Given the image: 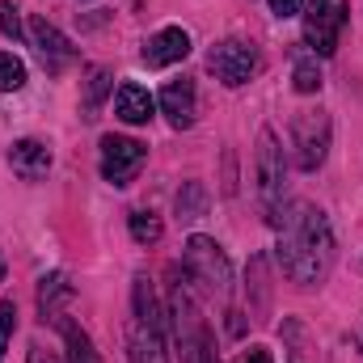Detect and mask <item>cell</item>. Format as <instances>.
Wrapping results in <instances>:
<instances>
[{"label":"cell","instance_id":"obj_1","mask_svg":"<svg viewBox=\"0 0 363 363\" xmlns=\"http://www.w3.org/2000/svg\"><path fill=\"white\" fill-rule=\"evenodd\" d=\"M279 228V267L300 287H317L334 267V233L321 207L313 203H283L274 216Z\"/></svg>","mask_w":363,"mask_h":363},{"label":"cell","instance_id":"obj_2","mask_svg":"<svg viewBox=\"0 0 363 363\" xmlns=\"http://www.w3.org/2000/svg\"><path fill=\"white\" fill-rule=\"evenodd\" d=\"M342 26H347V0H308L304 9V43L313 55H334L338 51V38H342Z\"/></svg>","mask_w":363,"mask_h":363},{"label":"cell","instance_id":"obj_3","mask_svg":"<svg viewBox=\"0 0 363 363\" xmlns=\"http://www.w3.org/2000/svg\"><path fill=\"white\" fill-rule=\"evenodd\" d=\"M291 144H296V165L304 174L321 169L330 157V114L321 110H300L291 123Z\"/></svg>","mask_w":363,"mask_h":363},{"label":"cell","instance_id":"obj_4","mask_svg":"<svg viewBox=\"0 0 363 363\" xmlns=\"http://www.w3.org/2000/svg\"><path fill=\"white\" fill-rule=\"evenodd\" d=\"M207 68L216 72V81L220 85H228V89H241L258 68H262V60H258V51L250 47V43H241V38H228V43H216L211 47V55H207Z\"/></svg>","mask_w":363,"mask_h":363},{"label":"cell","instance_id":"obj_5","mask_svg":"<svg viewBox=\"0 0 363 363\" xmlns=\"http://www.w3.org/2000/svg\"><path fill=\"white\" fill-rule=\"evenodd\" d=\"M144 161H148V148L140 140H127V135L101 140V178L110 186H131L135 174L144 169Z\"/></svg>","mask_w":363,"mask_h":363},{"label":"cell","instance_id":"obj_6","mask_svg":"<svg viewBox=\"0 0 363 363\" xmlns=\"http://www.w3.org/2000/svg\"><path fill=\"white\" fill-rule=\"evenodd\" d=\"M186 271L194 274L199 283H207L211 291H220V296L233 283V267H228V258L220 254V245L211 237H190L186 241Z\"/></svg>","mask_w":363,"mask_h":363},{"label":"cell","instance_id":"obj_7","mask_svg":"<svg viewBox=\"0 0 363 363\" xmlns=\"http://www.w3.org/2000/svg\"><path fill=\"white\" fill-rule=\"evenodd\" d=\"M254 169H258V194L271 211V220L283 207V148L274 140V131H262L258 135V157H254Z\"/></svg>","mask_w":363,"mask_h":363},{"label":"cell","instance_id":"obj_8","mask_svg":"<svg viewBox=\"0 0 363 363\" xmlns=\"http://www.w3.org/2000/svg\"><path fill=\"white\" fill-rule=\"evenodd\" d=\"M30 43L38 47V60H43V68L47 72H64L72 60H77V51H72V43L47 21V17H34L30 21Z\"/></svg>","mask_w":363,"mask_h":363},{"label":"cell","instance_id":"obj_9","mask_svg":"<svg viewBox=\"0 0 363 363\" xmlns=\"http://www.w3.org/2000/svg\"><path fill=\"white\" fill-rule=\"evenodd\" d=\"M186 55H190V34L182 26H165V30H157L144 43V64L148 68H169V64H178Z\"/></svg>","mask_w":363,"mask_h":363},{"label":"cell","instance_id":"obj_10","mask_svg":"<svg viewBox=\"0 0 363 363\" xmlns=\"http://www.w3.org/2000/svg\"><path fill=\"white\" fill-rule=\"evenodd\" d=\"M157 106L165 110V118H169L174 131L194 127V114H199V106H194V81H169L161 89V97H157Z\"/></svg>","mask_w":363,"mask_h":363},{"label":"cell","instance_id":"obj_11","mask_svg":"<svg viewBox=\"0 0 363 363\" xmlns=\"http://www.w3.org/2000/svg\"><path fill=\"white\" fill-rule=\"evenodd\" d=\"M152 110H157V97L144 89V85H135V81L118 85V93H114V114H118L123 123L140 127V123H148V118H152Z\"/></svg>","mask_w":363,"mask_h":363},{"label":"cell","instance_id":"obj_12","mask_svg":"<svg viewBox=\"0 0 363 363\" xmlns=\"http://www.w3.org/2000/svg\"><path fill=\"white\" fill-rule=\"evenodd\" d=\"M9 165H13V174H21L26 182H38V178H47V169H51V148L38 144V140H17L13 152H9Z\"/></svg>","mask_w":363,"mask_h":363},{"label":"cell","instance_id":"obj_13","mask_svg":"<svg viewBox=\"0 0 363 363\" xmlns=\"http://www.w3.org/2000/svg\"><path fill=\"white\" fill-rule=\"evenodd\" d=\"M127 355H131V363H169V355H165V330L135 321L131 338H127Z\"/></svg>","mask_w":363,"mask_h":363},{"label":"cell","instance_id":"obj_14","mask_svg":"<svg viewBox=\"0 0 363 363\" xmlns=\"http://www.w3.org/2000/svg\"><path fill=\"white\" fill-rule=\"evenodd\" d=\"M131 300H135V321L165 330V313H161V304H157V296H152L148 279H135V287H131Z\"/></svg>","mask_w":363,"mask_h":363},{"label":"cell","instance_id":"obj_15","mask_svg":"<svg viewBox=\"0 0 363 363\" xmlns=\"http://www.w3.org/2000/svg\"><path fill=\"white\" fill-rule=\"evenodd\" d=\"M55 321H60L64 342H68V363H101L97 351H93V342H89V334H85L77 321H64V317H55Z\"/></svg>","mask_w":363,"mask_h":363},{"label":"cell","instance_id":"obj_16","mask_svg":"<svg viewBox=\"0 0 363 363\" xmlns=\"http://www.w3.org/2000/svg\"><path fill=\"white\" fill-rule=\"evenodd\" d=\"M64 300H72L68 274H47L43 287H38V308H43V317H55V304H64Z\"/></svg>","mask_w":363,"mask_h":363},{"label":"cell","instance_id":"obj_17","mask_svg":"<svg viewBox=\"0 0 363 363\" xmlns=\"http://www.w3.org/2000/svg\"><path fill=\"white\" fill-rule=\"evenodd\" d=\"M291 85H296V93H317L321 89V64H317L313 51L296 60V68H291Z\"/></svg>","mask_w":363,"mask_h":363},{"label":"cell","instance_id":"obj_18","mask_svg":"<svg viewBox=\"0 0 363 363\" xmlns=\"http://www.w3.org/2000/svg\"><path fill=\"white\" fill-rule=\"evenodd\" d=\"M203 211H207V190L199 182H186L178 190V216L182 220H199Z\"/></svg>","mask_w":363,"mask_h":363},{"label":"cell","instance_id":"obj_19","mask_svg":"<svg viewBox=\"0 0 363 363\" xmlns=\"http://www.w3.org/2000/svg\"><path fill=\"white\" fill-rule=\"evenodd\" d=\"M161 233H165V224L152 211H131V241L152 245V241H161Z\"/></svg>","mask_w":363,"mask_h":363},{"label":"cell","instance_id":"obj_20","mask_svg":"<svg viewBox=\"0 0 363 363\" xmlns=\"http://www.w3.org/2000/svg\"><path fill=\"white\" fill-rule=\"evenodd\" d=\"M26 85V64L13 51H0V93H13Z\"/></svg>","mask_w":363,"mask_h":363},{"label":"cell","instance_id":"obj_21","mask_svg":"<svg viewBox=\"0 0 363 363\" xmlns=\"http://www.w3.org/2000/svg\"><path fill=\"white\" fill-rule=\"evenodd\" d=\"M110 89V72L106 68H89V93H85V118H97V106Z\"/></svg>","mask_w":363,"mask_h":363},{"label":"cell","instance_id":"obj_22","mask_svg":"<svg viewBox=\"0 0 363 363\" xmlns=\"http://www.w3.org/2000/svg\"><path fill=\"white\" fill-rule=\"evenodd\" d=\"M13 330H17V304L13 300H0V359L13 342Z\"/></svg>","mask_w":363,"mask_h":363},{"label":"cell","instance_id":"obj_23","mask_svg":"<svg viewBox=\"0 0 363 363\" xmlns=\"http://www.w3.org/2000/svg\"><path fill=\"white\" fill-rule=\"evenodd\" d=\"M0 30H4V38H13V43L21 38V17H17V4H13V0L0 4Z\"/></svg>","mask_w":363,"mask_h":363},{"label":"cell","instance_id":"obj_24","mask_svg":"<svg viewBox=\"0 0 363 363\" xmlns=\"http://www.w3.org/2000/svg\"><path fill=\"white\" fill-rule=\"evenodd\" d=\"M271 13L274 17H296V13H304V0H271Z\"/></svg>","mask_w":363,"mask_h":363},{"label":"cell","instance_id":"obj_25","mask_svg":"<svg viewBox=\"0 0 363 363\" xmlns=\"http://www.w3.org/2000/svg\"><path fill=\"white\" fill-rule=\"evenodd\" d=\"M30 363H68V359H55V355H47L43 347H30Z\"/></svg>","mask_w":363,"mask_h":363},{"label":"cell","instance_id":"obj_26","mask_svg":"<svg viewBox=\"0 0 363 363\" xmlns=\"http://www.w3.org/2000/svg\"><path fill=\"white\" fill-rule=\"evenodd\" d=\"M241 363H271V351H262V347H254V351H250V355H245Z\"/></svg>","mask_w":363,"mask_h":363}]
</instances>
